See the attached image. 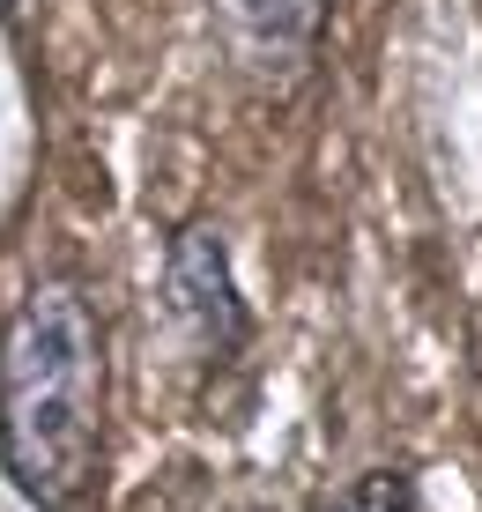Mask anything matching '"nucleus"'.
I'll return each mask as SVG.
<instances>
[{
    "mask_svg": "<svg viewBox=\"0 0 482 512\" xmlns=\"http://www.w3.org/2000/svg\"><path fill=\"white\" fill-rule=\"evenodd\" d=\"M312 512H423V483L408 461H379L364 475H349L334 498H319Z\"/></svg>",
    "mask_w": 482,
    "mask_h": 512,
    "instance_id": "4",
    "label": "nucleus"
},
{
    "mask_svg": "<svg viewBox=\"0 0 482 512\" xmlns=\"http://www.w3.org/2000/svg\"><path fill=\"white\" fill-rule=\"evenodd\" d=\"M112 431V334L82 275L45 268L0 320V475L30 512H82Z\"/></svg>",
    "mask_w": 482,
    "mask_h": 512,
    "instance_id": "1",
    "label": "nucleus"
},
{
    "mask_svg": "<svg viewBox=\"0 0 482 512\" xmlns=\"http://www.w3.org/2000/svg\"><path fill=\"white\" fill-rule=\"evenodd\" d=\"M327 8L334 0H216V23H223V45L238 52L245 75L297 82L319 60Z\"/></svg>",
    "mask_w": 482,
    "mask_h": 512,
    "instance_id": "3",
    "label": "nucleus"
},
{
    "mask_svg": "<svg viewBox=\"0 0 482 512\" xmlns=\"http://www.w3.org/2000/svg\"><path fill=\"white\" fill-rule=\"evenodd\" d=\"M164 327L201 379H223L253 349V305L230 275V238L208 216L164 231Z\"/></svg>",
    "mask_w": 482,
    "mask_h": 512,
    "instance_id": "2",
    "label": "nucleus"
},
{
    "mask_svg": "<svg viewBox=\"0 0 482 512\" xmlns=\"http://www.w3.org/2000/svg\"><path fill=\"white\" fill-rule=\"evenodd\" d=\"M8 8H15V0H0V15H8Z\"/></svg>",
    "mask_w": 482,
    "mask_h": 512,
    "instance_id": "5",
    "label": "nucleus"
}]
</instances>
